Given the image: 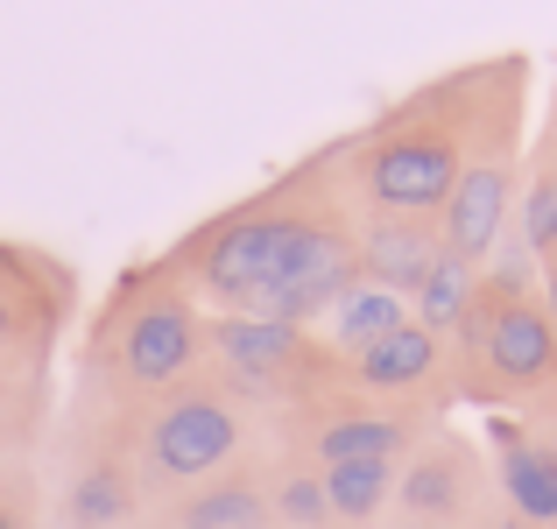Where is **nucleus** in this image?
Segmentation results:
<instances>
[{
  "label": "nucleus",
  "instance_id": "nucleus-18",
  "mask_svg": "<svg viewBox=\"0 0 557 529\" xmlns=\"http://www.w3.org/2000/svg\"><path fill=\"white\" fill-rule=\"evenodd\" d=\"M275 508H283V522H289V529H325V522H332L325 480H311V473L283 480V494H275Z\"/></svg>",
  "mask_w": 557,
  "mask_h": 529
},
{
  "label": "nucleus",
  "instance_id": "nucleus-17",
  "mask_svg": "<svg viewBox=\"0 0 557 529\" xmlns=\"http://www.w3.org/2000/svg\"><path fill=\"white\" fill-rule=\"evenodd\" d=\"M184 529H261V494L255 488H212L184 508Z\"/></svg>",
  "mask_w": 557,
  "mask_h": 529
},
{
  "label": "nucleus",
  "instance_id": "nucleus-16",
  "mask_svg": "<svg viewBox=\"0 0 557 529\" xmlns=\"http://www.w3.org/2000/svg\"><path fill=\"white\" fill-rule=\"evenodd\" d=\"M403 502L417 508V522L451 516V508H459V466H451V459H423V466H409V473H403Z\"/></svg>",
  "mask_w": 557,
  "mask_h": 529
},
{
  "label": "nucleus",
  "instance_id": "nucleus-12",
  "mask_svg": "<svg viewBox=\"0 0 557 529\" xmlns=\"http://www.w3.org/2000/svg\"><path fill=\"white\" fill-rule=\"evenodd\" d=\"M502 488L522 522H557V452L550 445H508L502 452Z\"/></svg>",
  "mask_w": 557,
  "mask_h": 529
},
{
  "label": "nucleus",
  "instance_id": "nucleus-6",
  "mask_svg": "<svg viewBox=\"0 0 557 529\" xmlns=\"http://www.w3.org/2000/svg\"><path fill=\"white\" fill-rule=\"evenodd\" d=\"M502 226H508V170L502 163H473L459 170L445 198V255H466V261H487L502 247Z\"/></svg>",
  "mask_w": 557,
  "mask_h": 529
},
{
  "label": "nucleus",
  "instance_id": "nucleus-14",
  "mask_svg": "<svg viewBox=\"0 0 557 529\" xmlns=\"http://www.w3.org/2000/svg\"><path fill=\"white\" fill-rule=\"evenodd\" d=\"M403 423L395 417H332L318 431V459L325 466H346V459H395L403 452Z\"/></svg>",
  "mask_w": 557,
  "mask_h": 529
},
{
  "label": "nucleus",
  "instance_id": "nucleus-15",
  "mask_svg": "<svg viewBox=\"0 0 557 529\" xmlns=\"http://www.w3.org/2000/svg\"><path fill=\"white\" fill-rule=\"evenodd\" d=\"M127 502H135V494H127L121 466H92V473L71 488V529H113L127 516Z\"/></svg>",
  "mask_w": 557,
  "mask_h": 529
},
{
  "label": "nucleus",
  "instance_id": "nucleus-10",
  "mask_svg": "<svg viewBox=\"0 0 557 529\" xmlns=\"http://www.w3.org/2000/svg\"><path fill=\"white\" fill-rule=\"evenodd\" d=\"M473 304H480V261L437 255L431 275L417 283V325L423 332H451V325H466V311H473Z\"/></svg>",
  "mask_w": 557,
  "mask_h": 529
},
{
  "label": "nucleus",
  "instance_id": "nucleus-4",
  "mask_svg": "<svg viewBox=\"0 0 557 529\" xmlns=\"http://www.w3.org/2000/svg\"><path fill=\"white\" fill-rule=\"evenodd\" d=\"M190 360H198V311H190L184 297H156L127 318L121 374L135 381V389H170V381L190 374Z\"/></svg>",
  "mask_w": 557,
  "mask_h": 529
},
{
  "label": "nucleus",
  "instance_id": "nucleus-24",
  "mask_svg": "<svg viewBox=\"0 0 557 529\" xmlns=\"http://www.w3.org/2000/svg\"><path fill=\"white\" fill-rule=\"evenodd\" d=\"M0 529H14V522H8V516H0Z\"/></svg>",
  "mask_w": 557,
  "mask_h": 529
},
{
  "label": "nucleus",
  "instance_id": "nucleus-9",
  "mask_svg": "<svg viewBox=\"0 0 557 529\" xmlns=\"http://www.w3.org/2000/svg\"><path fill=\"white\" fill-rule=\"evenodd\" d=\"M431 367H437V332H423L417 318L354 353V374L368 389H417V381H431Z\"/></svg>",
  "mask_w": 557,
  "mask_h": 529
},
{
  "label": "nucleus",
  "instance_id": "nucleus-2",
  "mask_svg": "<svg viewBox=\"0 0 557 529\" xmlns=\"http://www.w3.org/2000/svg\"><path fill=\"white\" fill-rule=\"evenodd\" d=\"M451 184H459V149H451V135H388L368 156V198L395 219L445 212Z\"/></svg>",
  "mask_w": 557,
  "mask_h": 529
},
{
  "label": "nucleus",
  "instance_id": "nucleus-21",
  "mask_svg": "<svg viewBox=\"0 0 557 529\" xmlns=\"http://www.w3.org/2000/svg\"><path fill=\"white\" fill-rule=\"evenodd\" d=\"M544 311H550V325H557V261H550V275H544Z\"/></svg>",
  "mask_w": 557,
  "mask_h": 529
},
{
  "label": "nucleus",
  "instance_id": "nucleus-13",
  "mask_svg": "<svg viewBox=\"0 0 557 529\" xmlns=\"http://www.w3.org/2000/svg\"><path fill=\"white\" fill-rule=\"evenodd\" d=\"M325 502L339 522H374L381 502L395 494V466L388 459H346V466H325Z\"/></svg>",
  "mask_w": 557,
  "mask_h": 529
},
{
  "label": "nucleus",
  "instance_id": "nucleus-7",
  "mask_svg": "<svg viewBox=\"0 0 557 529\" xmlns=\"http://www.w3.org/2000/svg\"><path fill=\"white\" fill-rule=\"evenodd\" d=\"M445 255V241H437L423 219H395V212H381L368 233H360V247H354V261H360V275L381 290H395V297H417V283L431 275V261Z\"/></svg>",
  "mask_w": 557,
  "mask_h": 529
},
{
  "label": "nucleus",
  "instance_id": "nucleus-5",
  "mask_svg": "<svg viewBox=\"0 0 557 529\" xmlns=\"http://www.w3.org/2000/svg\"><path fill=\"white\" fill-rule=\"evenodd\" d=\"M480 353H487V367L508 381V389H536V381L557 374V325L550 311H536V304H494L487 311V332H480Z\"/></svg>",
  "mask_w": 557,
  "mask_h": 529
},
{
  "label": "nucleus",
  "instance_id": "nucleus-8",
  "mask_svg": "<svg viewBox=\"0 0 557 529\" xmlns=\"http://www.w3.org/2000/svg\"><path fill=\"white\" fill-rule=\"evenodd\" d=\"M212 340H219V360H226V374L240 381V389H275L304 353L297 325H283V318H247V311H226Z\"/></svg>",
  "mask_w": 557,
  "mask_h": 529
},
{
  "label": "nucleus",
  "instance_id": "nucleus-20",
  "mask_svg": "<svg viewBox=\"0 0 557 529\" xmlns=\"http://www.w3.org/2000/svg\"><path fill=\"white\" fill-rule=\"evenodd\" d=\"M8 340H14V304L0 297V353H8Z\"/></svg>",
  "mask_w": 557,
  "mask_h": 529
},
{
  "label": "nucleus",
  "instance_id": "nucleus-3",
  "mask_svg": "<svg viewBox=\"0 0 557 529\" xmlns=\"http://www.w3.org/2000/svg\"><path fill=\"white\" fill-rule=\"evenodd\" d=\"M240 445V417L219 395H177L163 417L149 423V466L163 480H205L233 459Z\"/></svg>",
  "mask_w": 557,
  "mask_h": 529
},
{
  "label": "nucleus",
  "instance_id": "nucleus-23",
  "mask_svg": "<svg viewBox=\"0 0 557 529\" xmlns=\"http://www.w3.org/2000/svg\"><path fill=\"white\" fill-rule=\"evenodd\" d=\"M403 529H437V522H403Z\"/></svg>",
  "mask_w": 557,
  "mask_h": 529
},
{
  "label": "nucleus",
  "instance_id": "nucleus-11",
  "mask_svg": "<svg viewBox=\"0 0 557 529\" xmlns=\"http://www.w3.org/2000/svg\"><path fill=\"white\" fill-rule=\"evenodd\" d=\"M332 340H339L346 353H360V346H374V340H388L395 325H409V311H403V297L395 290H381V283H368L360 275L354 290H346L339 304H332Z\"/></svg>",
  "mask_w": 557,
  "mask_h": 529
},
{
  "label": "nucleus",
  "instance_id": "nucleus-19",
  "mask_svg": "<svg viewBox=\"0 0 557 529\" xmlns=\"http://www.w3.org/2000/svg\"><path fill=\"white\" fill-rule=\"evenodd\" d=\"M522 241L536 255H557V176H536L530 198H522Z\"/></svg>",
  "mask_w": 557,
  "mask_h": 529
},
{
  "label": "nucleus",
  "instance_id": "nucleus-22",
  "mask_svg": "<svg viewBox=\"0 0 557 529\" xmlns=\"http://www.w3.org/2000/svg\"><path fill=\"white\" fill-rule=\"evenodd\" d=\"M502 529H536V522H522V516H516V522H502Z\"/></svg>",
  "mask_w": 557,
  "mask_h": 529
},
{
  "label": "nucleus",
  "instance_id": "nucleus-1",
  "mask_svg": "<svg viewBox=\"0 0 557 529\" xmlns=\"http://www.w3.org/2000/svg\"><path fill=\"white\" fill-rule=\"evenodd\" d=\"M198 283L226 311L304 325V318H325L360 283V261L346 233L304 212H240L198 247Z\"/></svg>",
  "mask_w": 557,
  "mask_h": 529
}]
</instances>
